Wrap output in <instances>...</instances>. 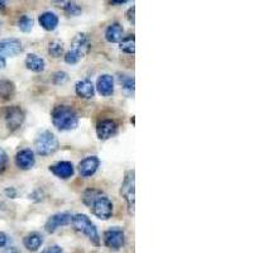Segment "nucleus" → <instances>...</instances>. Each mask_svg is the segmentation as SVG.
Returning <instances> with one entry per match:
<instances>
[{
  "label": "nucleus",
  "mask_w": 253,
  "mask_h": 253,
  "mask_svg": "<svg viewBox=\"0 0 253 253\" xmlns=\"http://www.w3.org/2000/svg\"><path fill=\"white\" fill-rule=\"evenodd\" d=\"M118 129L119 126L114 119H103V121L98 122V124H96V134H98V138L101 139V141L113 138L114 135H117Z\"/></svg>",
  "instance_id": "obj_9"
},
{
  "label": "nucleus",
  "mask_w": 253,
  "mask_h": 253,
  "mask_svg": "<svg viewBox=\"0 0 253 253\" xmlns=\"http://www.w3.org/2000/svg\"><path fill=\"white\" fill-rule=\"evenodd\" d=\"M60 148L58 139L51 130L40 133L35 139V150L40 156H51Z\"/></svg>",
  "instance_id": "obj_5"
},
{
  "label": "nucleus",
  "mask_w": 253,
  "mask_h": 253,
  "mask_svg": "<svg viewBox=\"0 0 253 253\" xmlns=\"http://www.w3.org/2000/svg\"><path fill=\"white\" fill-rule=\"evenodd\" d=\"M91 49V41L86 33H78L72 38L71 48L65 55V62L69 65H76L79 61L89 53Z\"/></svg>",
  "instance_id": "obj_3"
},
{
  "label": "nucleus",
  "mask_w": 253,
  "mask_h": 253,
  "mask_svg": "<svg viewBox=\"0 0 253 253\" xmlns=\"http://www.w3.org/2000/svg\"><path fill=\"white\" fill-rule=\"evenodd\" d=\"M63 10L66 13L69 17H76L81 13V6L76 3H72V1H69L63 5Z\"/></svg>",
  "instance_id": "obj_26"
},
{
  "label": "nucleus",
  "mask_w": 253,
  "mask_h": 253,
  "mask_svg": "<svg viewBox=\"0 0 253 253\" xmlns=\"http://www.w3.org/2000/svg\"><path fill=\"white\" fill-rule=\"evenodd\" d=\"M126 3H128L126 0H112V1H109L110 5H123Z\"/></svg>",
  "instance_id": "obj_34"
},
{
  "label": "nucleus",
  "mask_w": 253,
  "mask_h": 253,
  "mask_svg": "<svg viewBox=\"0 0 253 253\" xmlns=\"http://www.w3.org/2000/svg\"><path fill=\"white\" fill-rule=\"evenodd\" d=\"M8 153L5 152V150L3 148H0V175H3L5 172L6 167H8Z\"/></svg>",
  "instance_id": "obj_28"
},
{
  "label": "nucleus",
  "mask_w": 253,
  "mask_h": 253,
  "mask_svg": "<svg viewBox=\"0 0 253 253\" xmlns=\"http://www.w3.org/2000/svg\"><path fill=\"white\" fill-rule=\"evenodd\" d=\"M26 66L33 72H42L46 69V61L35 53H29L26 57Z\"/></svg>",
  "instance_id": "obj_20"
},
{
  "label": "nucleus",
  "mask_w": 253,
  "mask_h": 253,
  "mask_svg": "<svg viewBox=\"0 0 253 253\" xmlns=\"http://www.w3.org/2000/svg\"><path fill=\"white\" fill-rule=\"evenodd\" d=\"M15 84L8 79H0V99L8 101L14 98Z\"/></svg>",
  "instance_id": "obj_21"
},
{
  "label": "nucleus",
  "mask_w": 253,
  "mask_h": 253,
  "mask_svg": "<svg viewBox=\"0 0 253 253\" xmlns=\"http://www.w3.org/2000/svg\"><path fill=\"white\" fill-rule=\"evenodd\" d=\"M52 123L60 132H69L75 129L79 124V115L70 105H56L51 113Z\"/></svg>",
  "instance_id": "obj_2"
},
{
  "label": "nucleus",
  "mask_w": 253,
  "mask_h": 253,
  "mask_svg": "<svg viewBox=\"0 0 253 253\" xmlns=\"http://www.w3.org/2000/svg\"><path fill=\"white\" fill-rule=\"evenodd\" d=\"M100 166V160L96 156H89L81 160L79 164V172L83 177H91Z\"/></svg>",
  "instance_id": "obj_11"
},
{
  "label": "nucleus",
  "mask_w": 253,
  "mask_h": 253,
  "mask_svg": "<svg viewBox=\"0 0 253 253\" xmlns=\"http://www.w3.org/2000/svg\"><path fill=\"white\" fill-rule=\"evenodd\" d=\"M18 27L22 32H29L33 28V19L29 15H22L18 20Z\"/></svg>",
  "instance_id": "obj_25"
},
{
  "label": "nucleus",
  "mask_w": 253,
  "mask_h": 253,
  "mask_svg": "<svg viewBox=\"0 0 253 253\" xmlns=\"http://www.w3.org/2000/svg\"><path fill=\"white\" fill-rule=\"evenodd\" d=\"M83 203L90 208L91 213L101 220H108L113 215V203L99 189H87L83 193Z\"/></svg>",
  "instance_id": "obj_1"
},
{
  "label": "nucleus",
  "mask_w": 253,
  "mask_h": 253,
  "mask_svg": "<svg viewBox=\"0 0 253 253\" xmlns=\"http://www.w3.org/2000/svg\"><path fill=\"white\" fill-rule=\"evenodd\" d=\"M119 80H121L122 86H123V89L126 90V92H129V94H132V92L134 91V89H135V81H134V78H133V76L122 75L121 78H119Z\"/></svg>",
  "instance_id": "obj_24"
},
{
  "label": "nucleus",
  "mask_w": 253,
  "mask_h": 253,
  "mask_svg": "<svg viewBox=\"0 0 253 253\" xmlns=\"http://www.w3.org/2000/svg\"><path fill=\"white\" fill-rule=\"evenodd\" d=\"M104 243L108 248L113 251H118L124 245V232L119 227H113L105 230L104 233Z\"/></svg>",
  "instance_id": "obj_8"
},
{
  "label": "nucleus",
  "mask_w": 253,
  "mask_h": 253,
  "mask_svg": "<svg viewBox=\"0 0 253 253\" xmlns=\"http://www.w3.org/2000/svg\"><path fill=\"white\" fill-rule=\"evenodd\" d=\"M36 164V157L35 152L29 148H24V150H20L19 152L15 155V165H17L18 169L23 171L31 170L32 167L35 166Z\"/></svg>",
  "instance_id": "obj_12"
},
{
  "label": "nucleus",
  "mask_w": 253,
  "mask_h": 253,
  "mask_svg": "<svg viewBox=\"0 0 253 253\" xmlns=\"http://www.w3.org/2000/svg\"><path fill=\"white\" fill-rule=\"evenodd\" d=\"M67 80H69V74L65 71H57L52 76V81L55 85H63Z\"/></svg>",
  "instance_id": "obj_27"
},
{
  "label": "nucleus",
  "mask_w": 253,
  "mask_h": 253,
  "mask_svg": "<svg viewBox=\"0 0 253 253\" xmlns=\"http://www.w3.org/2000/svg\"><path fill=\"white\" fill-rule=\"evenodd\" d=\"M6 66V58L0 56V69H4Z\"/></svg>",
  "instance_id": "obj_35"
},
{
  "label": "nucleus",
  "mask_w": 253,
  "mask_h": 253,
  "mask_svg": "<svg viewBox=\"0 0 253 253\" xmlns=\"http://www.w3.org/2000/svg\"><path fill=\"white\" fill-rule=\"evenodd\" d=\"M29 199L35 200V202H41V200H43V193H42V190L41 189L35 190V191L29 195Z\"/></svg>",
  "instance_id": "obj_30"
},
{
  "label": "nucleus",
  "mask_w": 253,
  "mask_h": 253,
  "mask_svg": "<svg viewBox=\"0 0 253 253\" xmlns=\"http://www.w3.org/2000/svg\"><path fill=\"white\" fill-rule=\"evenodd\" d=\"M75 91L79 98L81 99H92L95 95V86L91 80L84 79L76 83Z\"/></svg>",
  "instance_id": "obj_16"
},
{
  "label": "nucleus",
  "mask_w": 253,
  "mask_h": 253,
  "mask_svg": "<svg viewBox=\"0 0 253 253\" xmlns=\"http://www.w3.org/2000/svg\"><path fill=\"white\" fill-rule=\"evenodd\" d=\"M43 237L41 236L37 232H32V233L27 234L23 238V245L31 252H36L41 248V246L43 245Z\"/></svg>",
  "instance_id": "obj_18"
},
{
  "label": "nucleus",
  "mask_w": 253,
  "mask_h": 253,
  "mask_svg": "<svg viewBox=\"0 0 253 253\" xmlns=\"http://www.w3.org/2000/svg\"><path fill=\"white\" fill-rule=\"evenodd\" d=\"M8 245V236L4 232H0V248H4Z\"/></svg>",
  "instance_id": "obj_33"
},
{
  "label": "nucleus",
  "mask_w": 253,
  "mask_h": 253,
  "mask_svg": "<svg viewBox=\"0 0 253 253\" xmlns=\"http://www.w3.org/2000/svg\"><path fill=\"white\" fill-rule=\"evenodd\" d=\"M26 119V113L18 105L5 108L4 110V121L9 132H17Z\"/></svg>",
  "instance_id": "obj_7"
},
{
  "label": "nucleus",
  "mask_w": 253,
  "mask_h": 253,
  "mask_svg": "<svg viewBox=\"0 0 253 253\" xmlns=\"http://www.w3.org/2000/svg\"><path fill=\"white\" fill-rule=\"evenodd\" d=\"M49 171H51L56 177L62 178V180H67V178L74 176V165L69 161H60L57 164H53L49 166Z\"/></svg>",
  "instance_id": "obj_14"
},
{
  "label": "nucleus",
  "mask_w": 253,
  "mask_h": 253,
  "mask_svg": "<svg viewBox=\"0 0 253 253\" xmlns=\"http://www.w3.org/2000/svg\"><path fill=\"white\" fill-rule=\"evenodd\" d=\"M4 193H5V195L8 196V198H10V199L17 198V195H18V191H17V189H15V187H6Z\"/></svg>",
  "instance_id": "obj_32"
},
{
  "label": "nucleus",
  "mask_w": 253,
  "mask_h": 253,
  "mask_svg": "<svg viewBox=\"0 0 253 253\" xmlns=\"http://www.w3.org/2000/svg\"><path fill=\"white\" fill-rule=\"evenodd\" d=\"M63 43L61 42L60 40H55L53 42H51L48 46V53L52 56L53 58H58L63 55Z\"/></svg>",
  "instance_id": "obj_23"
},
{
  "label": "nucleus",
  "mask_w": 253,
  "mask_h": 253,
  "mask_svg": "<svg viewBox=\"0 0 253 253\" xmlns=\"http://www.w3.org/2000/svg\"><path fill=\"white\" fill-rule=\"evenodd\" d=\"M23 51L22 42L17 38H6L0 41V56L3 57H14Z\"/></svg>",
  "instance_id": "obj_10"
},
{
  "label": "nucleus",
  "mask_w": 253,
  "mask_h": 253,
  "mask_svg": "<svg viewBox=\"0 0 253 253\" xmlns=\"http://www.w3.org/2000/svg\"><path fill=\"white\" fill-rule=\"evenodd\" d=\"M71 214L69 213H57L55 215H52L51 218H48V220L46 221V230L48 233H55L56 230L61 227H65L69 223H71Z\"/></svg>",
  "instance_id": "obj_13"
},
{
  "label": "nucleus",
  "mask_w": 253,
  "mask_h": 253,
  "mask_svg": "<svg viewBox=\"0 0 253 253\" xmlns=\"http://www.w3.org/2000/svg\"><path fill=\"white\" fill-rule=\"evenodd\" d=\"M134 14H135V6L133 5V6H130V8L128 9V10H126V20H128V22H129V23H132V24H134V22H135Z\"/></svg>",
  "instance_id": "obj_29"
},
{
  "label": "nucleus",
  "mask_w": 253,
  "mask_h": 253,
  "mask_svg": "<svg viewBox=\"0 0 253 253\" xmlns=\"http://www.w3.org/2000/svg\"><path fill=\"white\" fill-rule=\"evenodd\" d=\"M121 195L126 200L129 213L134 214L135 207V172L134 170L126 171L121 186Z\"/></svg>",
  "instance_id": "obj_6"
},
{
  "label": "nucleus",
  "mask_w": 253,
  "mask_h": 253,
  "mask_svg": "<svg viewBox=\"0 0 253 253\" xmlns=\"http://www.w3.org/2000/svg\"><path fill=\"white\" fill-rule=\"evenodd\" d=\"M105 38L110 43L121 42V40L123 38V27H122V24L118 23V22H114V23L110 24L107 31H105Z\"/></svg>",
  "instance_id": "obj_19"
},
{
  "label": "nucleus",
  "mask_w": 253,
  "mask_h": 253,
  "mask_svg": "<svg viewBox=\"0 0 253 253\" xmlns=\"http://www.w3.org/2000/svg\"><path fill=\"white\" fill-rule=\"evenodd\" d=\"M119 48L126 55H134L135 53V37L134 35H129L123 37L119 42Z\"/></svg>",
  "instance_id": "obj_22"
},
{
  "label": "nucleus",
  "mask_w": 253,
  "mask_h": 253,
  "mask_svg": "<svg viewBox=\"0 0 253 253\" xmlns=\"http://www.w3.org/2000/svg\"><path fill=\"white\" fill-rule=\"evenodd\" d=\"M5 8H6L5 1H0V12H1V10H4Z\"/></svg>",
  "instance_id": "obj_36"
},
{
  "label": "nucleus",
  "mask_w": 253,
  "mask_h": 253,
  "mask_svg": "<svg viewBox=\"0 0 253 253\" xmlns=\"http://www.w3.org/2000/svg\"><path fill=\"white\" fill-rule=\"evenodd\" d=\"M41 253H65L60 246H49V247L44 248Z\"/></svg>",
  "instance_id": "obj_31"
},
{
  "label": "nucleus",
  "mask_w": 253,
  "mask_h": 253,
  "mask_svg": "<svg viewBox=\"0 0 253 253\" xmlns=\"http://www.w3.org/2000/svg\"><path fill=\"white\" fill-rule=\"evenodd\" d=\"M38 22H40L42 28L51 32V31H55V29L57 28L60 19H58V17L53 12H44L40 15Z\"/></svg>",
  "instance_id": "obj_17"
},
{
  "label": "nucleus",
  "mask_w": 253,
  "mask_h": 253,
  "mask_svg": "<svg viewBox=\"0 0 253 253\" xmlns=\"http://www.w3.org/2000/svg\"><path fill=\"white\" fill-rule=\"evenodd\" d=\"M71 224L72 227L75 228L78 232L83 233L84 236H86L87 238L91 241V243L96 247L100 246V236L99 232L95 227V224L90 220V218L85 214H75L71 218Z\"/></svg>",
  "instance_id": "obj_4"
},
{
  "label": "nucleus",
  "mask_w": 253,
  "mask_h": 253,
  "mask_svg": "<svg viewBox=\"0 0 253 253\" xmlns=\"http://www.w3.org/2000/svg\"><path fill=\"white\" fill-rule=\"evenodd\" d=\"M96 87H98V91L101 96H105V98L112 96L113 92H114V79L112 75L104 74V75L99 76Z\"/></svg>",
  "instance_id": "obj_15"
}]
</instances>
